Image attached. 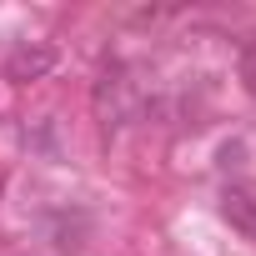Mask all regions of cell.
<instances>
[{
    "label": "cell",
    "mask_w": 256,
    "mask_h": 256,
    "mask_svg": "<svg viewBox=\"0 0 256 256\" xmlns=\"http://www.w3.org/2000/svg\"><path fill=\"white\" fill-rule=\"evenodd\" d=\"M96 110H100V126L106 131H120L141 116V96H136V80L126 76L120 66H110L100 80H96Z\"/></svg>",
    "instance_id": "6da1fadb"
},
{
    "label": "cell",
    "mask_w": 256,
    "mask_h": 256,
    "mask_svg": "<svg viewBox=\"0 0 256 256\" xmlns=\"http://www.w3.org/2000/svg\"><path fill=\"white\" fill-rule=\"evenodd\" d=\"M50 70H56V46H46V40H20L6 56V76L10 80H46Z\"/></svg>",
    "instance_id": "7a4b0ae2"
},
{
    "label": "cell",
    "mask_w": 256,
    "mask_h": 256,
    "mask_svg": "<svg viewBox=\"0 0 256 256\" xmlns=\"http://www.w3.org/2000/svg\"><path fill=\"white\" fill-rule=\"evenodd\" d=\"M221 216L246 236V241H256V201L251 196H241V191H226V201H221Z\"/></svg>",
    "instance_id": "3957f363"
},
{
    "label": "cell",
    "mask_w": 256,
    "mask_h": 256,
    "mask_svg": "<svg viewBox=\"0 0 256 256\" xmlns=\"http://www.w3.org/2000/svg\"><path fill=\"white\" fill-rule=\"evenodd\" d=\"M246 80H251V90H256V56H251V66H246Z\"/></svg>",
    "instance_id": "277c9868"
}]
</instances>
